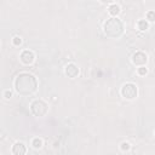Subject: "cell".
I'll list each match as a JSON object with an SVG mask.
<instances>
[{
	"label": "cell",
	"instance_id": "14",
	"mask_svg": "<svg viewBox=\"0 0 155 155\" xmlns=\"http://www.w3.org/2000/svg\"><path fill=\"white\" fill-rule=\"evenodd\" d=\"M147 68H144V67H141V68L138 69V74L139 75H144V74H147Z\"/></svg>",
	"mask_w": 155,
	"mask_h": 155
},
{
	"label": "cell",
	"instance_id": "2",
	"mask_svg": "<svg viewBox=\"0 0 155 155\" xmlns=\"http://www.w3.org/2000/svg\"><path fill=\"white\" fill-rule=\"evenodd\" d=\"M104 32L109 37H119L122 33V23L118 18L108 19L104 24Z\"/></svg>",
	"mask_w": 155,
	"mask_h": 155
},
{
	"label": "cell",
	"instance_id": "5",
	"mask_svg": "<svg viewBox=\"0 0 155 155\" xmlns=\"http://www.w3.org/2000/svg\"><path fill=\"white\" fill-rule=\"evenodd\" d=\"M21 61H22L24 64H30L34 61V53L29 50L23 51V52L21 53Z\"/></svg>",
	"mask_w": 155,
	"mask_h": 155
},
{
	"label": "cell",
	"instance_id": "1",
	"mask_svg": "<svg viewBox=\"0 0 155 155\" xmlns=\"http://www.w3.org/2000/svg\"><path fill=\"white\" fill-rule=\"evenodd\" d=\"M15 86H16L18 94L22 95L33 94L37 90V80H35V78L32 74L23 73L17 76L16 81H15Z\"/></svg>",
	"mask_w": 155,
	"mask_h": 155
},
{
	"label": "cell",
	"instance_id": "15",
	"mask_svg": "<svg viewBox=\"0 0 155 155\" xmlns=\"http://www.w3.org/2000/svg\"><path fill=\"white\" fill-rule=\"evenodd\" d=\"M121 149H122V150H128V149H130V144L126 143V142H124L121 144Z\"/></svg>",
	"mask_w": 155,
	"mask_h": 155
},
{
	"label": "cell",
	"instance_id": "10",
	"mask_svg": "<svg viewBox=\"0 0 155 155\" xmlns=\"http://www.w3.org/2000/svg\"><path fill=\"white\" fill-rule=\"evenodd\" d=\"M138 27H139V29H141V30H146V29H148V22H147V21H144V19L139 21Z\"/></svg>",
	"mask_w": 155,
	"mask_h": 155
},
{
	"label": "cell",
	"instance_id": "11",
	"mask_svg": "<svg viewBox=\"0 0 155 155\" xmlns=\"http://www.w3.org/2000/svg\"><path fill=\"white\" fill-rule=\"evenodd\" d=\"M33 147L34 148H41L43 147V141L40 138H34L33 139Z\"/></svg>",
	"mask_w": 155,
	"mask_h": 155
},
{
	"label": "cell",
	"instance_id": "6",
	"mask_svg": "<svg viewBox=\"0 0 155 155\" xmlns=\"http://www.w3.org/2000/svg\"><path fill=\"white\" fill-rule=\"evenodd\" d=\"M132 61H133V63L137 64V65H143L147 62V56L143 52H137V53L133 55Z\"/></svg>",
	"mask_w": 155,
	"mask_h": 155
},
{
	"label": "cell",
	"instance_id": "4",
	"mask_svg": "<svg viewBox=\"0 0 155 155\" xmlns=\"http://www.w3.org/2000/svg\"><path fill=\"white\" fill-rule=\"evenodd\" d=\"M121 94L125 98H127V100H132V98H135L137 96V87H136V85L128 82V84H125L122 86Z\"/></svg>",
	"mask_w": 155,
	"mask_h": 155
},
{
	"label": "cell",
	"instance_id": "7",
	"mask_svg": "<svg viewBox=\"0 0 155 155\" xmlns=\"http://www.w3.org/2000/svg\"><path fill=\"white\" fill-rule=\"evenodd\" d=\"M65 73L69 78H75L78 74H79V69H78V67L73 63H70L65 67Z\"/></svg>",
	"mask_w": 155,
	"mask_h": 155
},
{
	"label": "cell",
	"instance_id": "3",
	"mask_svg": "<svg viewBox=\"0 0 155 155\" xmlns=\"http://www.w3.org/2000/svg\"><path fill=\"white\" fill-rule=\"evenodd\" d=\"M30 109H32L33 114L37 115V116H43L46 114V112H47V106L45 104L43 101H35L32 103V107H30Z\"/></svg>",
	"mask_w": 155,
	"mask_h": 155
},
{
	"label": "cell",
	"instance_id": "9",
	"mask_svg": "<svg viewBox=\"0 0 155 155\" xmlns=\"http://www.w3.org/2000/svg\"><path fill=\"white\" fill-rule=\"evenodd\" d=\"M119 12H120V7H119L118 5H112L109 7V13L113 15V16H116Z\"/></svg>",
	"mask_w": 155,
	"mask_h": 155
},
{
	"label": "cell",
	"instance_id": "12",
	"mask_svg": "<svg viewBox=\"0 0 155 155\" xmlns=\"http://www.w3.org/2000/svg\"><path fill=\"white\" fill-rule=\"evenodd\" d=\"M147 19L150 21V22H154V21H155V12L154 11H149L147 13Z\"/></svg>",
	"mask_w": 155,
	"mask_h": 155
},
{
	"label": "cell",
	"instance_id": "8",
	"mask_svg": "<svg viewBox=\"0 0 155 155\" xmlns=\"http://www.w3.org/2000/svg\"><path fill=\"white\" fill-rule=\"evenodd\" d=\"M12 153L15 155H23L25 154V147L23 143H16L12 148Z\"/></svg>",
	"mask_w": 155,
	"mask_h": 155
},
{
	"label": "cell",
	"instance_id": "16",
	"mask_svg": "<svg viewBox=\"0 0 155 155\" xmlns=\"http://www.w3.org/2000/svg\"><path fill=\"white\" fill-rule=\"evenodd\" d=\"M11 91H5V94H4V96H5V98H10L11 97Z\"/></svg>",
	"mask_w": 155,
	"mask_h": 155
},
{
	"label": "cell",
	"instance_id": "17",
	"mask_svg": "<svg viewBox=\"0 0 155 155\" xmlns=\"http://www.w3.org/2000/svg\"><path fill=\"white\" fill-rule=\"evenodd\" d=\"M102 3H113L114 1V0H101Z\"/></svg>",
	"mask_w": 155,
	"mask_h": 155
},
{
	"label": "cell",
	"instance_id": "13",
	"mask_svg": "<svg viewBox=\"0 0 155 155\" xmlns=\"http://www.w3.org/2000/svg\"><path fill=\"white\" fill-rule=\"evenodd\" d=\"M12 43H13L15 45H17V46H18V45L22 44V39H21L19 37H15L13 40H12Z\"/></svg>",
	"mask_w": 155,
	"mask_h": 155
}]
</instances>
